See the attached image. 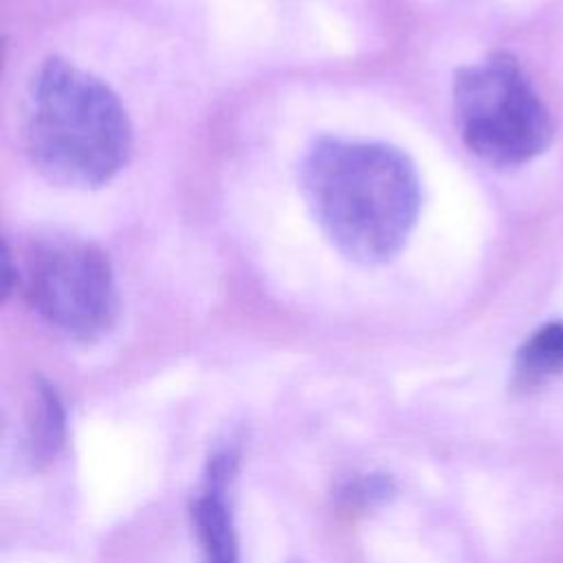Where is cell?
<instances>
[{
	"mask_svg": "<svg viewBox=\"0 0 563 563\" xmlns=\"http://www.w3.org/2000/svg\"><path fill=\"white\" fill-rule=\"evenodd\" d=\"M563 374V321L537 328L515 354V383L521 387Z\"/></svg>",
	"mask_w": 563,
	"mask_h": 563,
	"instance_id": "7",
	"label": "cell"
},
{
	"mask_svg": "<svg viewBox=\"0 0 563 563\" xmlns=\"http://www.w3.org/2000/svg\"><path fill=\"white\" fill-rule=\"evenodd\" d=\"M295 563H297V561H295Z\"/></svg>",
	"mask_w": 563,
	"mask_h": 563,
	"instance_id": "9",
	"label": "cell"
},
{
	"mask_svg": "<svg viewBox=\"0 0 563 563\" xmlns=\"http://www.w3.org/2000/svg\"><path fill=\"white\" fill-rule=\"evenodd\" d=\"M4 297L15 288L51 325L73 339L106 334L119 312L114 271L108 253L77 235L37 233L11 253L4 244Z\"/></svg>",
	"mask_w": 563,
	"mask_h": 563,
	"instance_id": "3",
	"label": "cell"
},
{
	"mask_svg": "<svg viewBox=\"0 0 563 563\" xmlns=\"http://www.w3.org/2000/svg\"><path fill=\"white\" fill-rule=\"evenodd\" d=\"M453 117L462 143L493 167H519L543 154L552 119L521 64L493 53L453 75Z\"/></svg>",
	"mask_w": 563,
	"mask_h": 563,
	"instance_id": "4",
	"label": "cell"
},
{
	"mask_svg": "<svg viewBox=\"0 0 563 563\" xmlns=\"http://www.w3.org/2000/svg\"><path fill=\"white\" fill-rule=\"evenodd\" d=\"M299 187L325 238L365 266L396 257L420 211L416 165L389 143L321 136L301 161Z\"/></svg>",
	"mask_w": 563,
	"mask_h": 563,
	"instance_id": "1",
	"label": "cell"
},
{
	"mask_svg": "<svg viewBox=\"0 0 563 563\" xmlns=\"http://www.w3.org/2000/svg\"><path fill=\"white\" fill-rule=\"evenodd\" d=\"M26 150L51 183L97 189L132 156V125L117 92L68 59L48 57L31 84Z\"/></svg>",
	"mask_w": 563,
	"mask_h": 563,
	"instance_id": "2",
	"label": "cell"
},
{
	"mask_svg": "<svg viewBox=\"0 0 563 563\" xmlns=\"http://www.w3.org/2000/svg\"><path fill=\"white\" fill-rule=\"evenodd\" d=\"M391 490H394V482L387 475L372 473V475H363L358 479L347 482L341 488V499L347 506H365V504L385 499L387 495H391Z\"/></svg>",
	"mask_w": 563,
	"mask_h": 563,
	"instance_id": "8",
	"label": "cell"
},
{
	"mask_svg": "<svg viewBox=\"0 0 563 563\" xmlns=\"http://www.w3.org/2000/svg\"><path fill=\"white\" fill-rule=\"evenodd\" d=\"M66 438V411L57 389L37 378L35 402L29 422V455L31 462L42 468L46 466L62 449Z\"/></svg>",
	"mask_w": 563,
	"mask_h": 563,
	"instance_id": "6",
	"label": "cell"
},
{
	"mask_svg": "<svg viewBox=\"0 0 563 563\" xmlns=\"http://www.w3.org/2000/svg\"><path fill=\"white\" fill-rule=\"evenodd\" d=\"M191 519L205 563H240L227 490L202 486V493L191 504Z\"/></svg>",
	"mask_w": 563,
	"mask_h": 563,
	"instance_id": "5",
	"label": "cell"
}]
</instances>
